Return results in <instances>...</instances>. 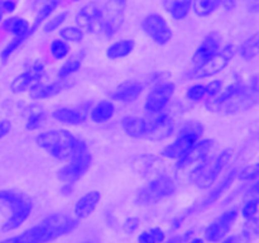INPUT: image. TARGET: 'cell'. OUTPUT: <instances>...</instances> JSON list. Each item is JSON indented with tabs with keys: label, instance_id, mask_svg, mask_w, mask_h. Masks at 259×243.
Listing matches in <instances>:
<instances>
[{
	"label": "cell",
	"instance_id": "cell-34",
	"mask_svg": "<svg viewBox=\"0 0 259 243\" xmlns=\"http://www.w3.org/2000/svg\"><path fill=\"white\" fill-rule=\"evenodd\" d=\"M27 38L28 37H14L13 38V39L10 40L7 46H5L4 50L2 51V53H0V58H2L3 62H7V61L9 60L10 56H12L13 53H14L15 51H17L18 48H19L20 46L25 42V39H27Z\"/></svg>",
	"mask_w": 259,
	"mask_h": 243
},
{
	"label": "cell",
	"instance_id": "cell-24",
	"mask_svg": "<svg viewBox=\"0 0 259 243\" xmlns=\"http://www.w3.org/2000/svg\"><path fill=\"white\" fill-rule=\"evenodd\" d=\"M143 91V86L139 83H124L113 94V99L123 103H132L137 100Z\"/></svg>",
	"mask_w": 259,
	"mask_h": 243
},
{
	"label": "cell",
	"instance_id": "cell-14",
	"mask_svg": "<svg viewBox=\"0 0 259 243\" xmlns=\"http://www.w3.org/2000/svg\"><path fill=\"white\" fill-rule=\"evenodd\" d=\"M43 75H45V65L39 60L35 61L27 71L18 75L12 81V84H10V90L15 94L23 93V91L28 90L33 84L39 83L42 80Z\"/></svg>",
	"mask_w": 259,
	"mask_h": 243
},
{
	"label": "cell",
	"instance_id": "cell-4",
	"mask_svg": "<svg viewBox=\"0 0 259 243\" xmlns=\"http://www.w3.org/2000/svg\"><path fill=\"white\" fill-rule=\"evenodd\" d=\"M37 144L40 148L57 159H68L72 157L77 139L66 129H51L38 134Z\"/></svg>",
	"mask_w": 259,
	"mask_h": 243
},
{
	"label": "cell",
	"instance_id": "cell-54",
	"mask_svg": "<svg viewBox=\"0 0 259 243\" xmlns=\"http://www.w3.org/2000/svg\"><path fill=\"white\" fill-rule=\"evenodd\" d=\"M73 2H78V0H73Z\"/></svg>",
	"mask_w": 259,
	"mask_h": 243
},
{
	"label": "cell",
	"instance_id": "cell-19",
	"mask_svg": "<svg viewBox=\"0 0 259 243\" xmlns=\"http://www.w3.org/2000/svg\"><path fill=\"white\" fill-rule=\"evenodd\" d=\"M237 174H238L237 170L233 169L232 171H230L229 174H228L227 176H225L224 179H223L222 181H220L219 184H218L217 186H215L214 189H212L211 191L206 195V196H205V199L200 202L199 209H206V208L211 207L212 204H215V202H217L218 200H219L220 197L224 195V192L227 191L230 186H232V184L234 182L235 177H237Z\"/></svg>",
	"mask_w": 259,
	"mask_h": 243
},
{
	"label": "cell",
	"instance_id": "cell-51",
	"mask_svg": "<svg viewBox=\"0 0 259 243\" xmlns=\"http://www.w3.org/2000/svg\"><path fill=\"white\" fill-rule=\"evenodd\" d=\"M187 243H204V239H201V238H194V239H190Z\"/></svg>",
	"mask_w": 259,
	"mask_h": 243
},
{
	"label": "cell",
	"instance_id": "cell-40",
	"mask_svg": "<svg viewBox=\"0 0 259 243\" xmlns=\"http://www.w3.org/2000/svg\"><path fill=\"white\" fill-rule=\"evenodd\" d=\"M259 210V199L257 197H252V199L248 200L244 204L242 209V215L245 218V219H249V218H253L257 215Z\"/></svg>",
	"mask_w": 259,
	"mask_h": 243
},
{
	"label": "cell",
	"instance_id": "cell-46",
	"mask_svg": "<svg viewBox=\"0 0 259 243\" xmlns=\"http://www.w3.org/2000/svg\"><path fill=\"white\" fill-rule=\"evenodd\" d=\"M12 131V123L9 120H0V139L4 138Z\"/></svg>",
	"mask_w": 259,
	"mask_h": 243
},
{
	"label": "cell",
	"instance_id": "cell-5",
	"mask_svg": "<svg viewBox=\"0 0 259 243\" xmlns=\"http://www.w3.org/2000/svg\"><path fill=\"white\" fill-rule=\"evenodd\" d=\"M230 158H232L230 149H224L217 156H207L192 172V180L195 185L199 189H209L211 185H214V182H217L218 177L220 176Z\"/></svg>",
	"mask_w": 259,
	"mask_h": 243
},
{
	"label": "cell",
	"instance_id": "cell-53",
	"mask_svg": "<svg viewBox=\"0 0 259 243\" xmlns=\"http://www.w3.org/2000/svg\"><path fill=\"white\" fill-rule=\"evenodd\" d=\"M83 243H94V242H83Z\"/></svg>",
	"mask_w": 259,
	"mask_h": 243
},
{
	"label": "cell",
	"instance_id": "cell-21",
	"mask_svg": "<svg viewBox=\"0 0 259 243\" xmlns=\"http://www.w3.org/2000/svg\"><path fill=\"white\" fill-rule=\"evenodd\" d=\"M121 127L129 137L143 138L147 136L148 119L139 118V116H125L121 120Z\"/></svg>",
	"mask_w": 259,
	"mask_h": 243
},
{
	"label": "cell",
	"instance_id": "cell-23",
	"mask_svg": "<svg viewBox=\"0 0 259 243\" xmlns=\"http://www.w3.org/2000/svg\"><path fill=\"white\" fill-rule=\"evenodd\" d=\"M3 28L5 32L10 33L14 37H29L32 33L29 23L24 18L20 17H10L5 19L3 23Z\"/></svg>",
	"mask_w": 259,
	"mask_h": 243
},
{
	"label": "cell",
	"instance_id": "cell-48",
	"mask_svg": "<svg viewBox=\"0 0 259 243\" xmlns=\"http://www.w3.org/2000/svg\"><path fill=\"white\" fill-rule=\"evenodd\" d=\"M249 194L253 195V196H259V179L253 184V186L250 187Z\"/></svg>",
	"mask_w": 259,
	"mask_h": 243
},
{
	"label": "cell",
	"instance_id": "cell-52",
	"mask_svg": "<svg viewBox=\"0 0 259 243\" xmlns=\"http://www.w3.org/2000/svg\"><path fill=\"white\" fill-rule=\"evenodd\" d=\"M3 15H4V10L2 8V3H0V20L3 19Z\"/></svg>",
	"mask_w": 259,
	"mask_h": 243
},
{
	"label": "cell",
	"instance_id": "cell-35",
	"mask_svg": "<svg viewBox=\"0 0 259 243\" xmlns=\"http://www.w3.org/2000/svg\"><path fill=\"white\" fill-rule=\"evenodd\" d=\"M81 67V60L80 58H71V60L66 61L62 66H61L60 71H58V76L61 78H65L71 76L72 73L77 72Z\"/></svg>",
	"mask_w": 259,
	"mask_h": 243
},
{
	"label": "cell",
	"instance_id": "cell-30",
	"mask_svg": "<svg viewBox=\"0 0 259 243\" xmlns=\"http://www.w3.org/2000/svg\"><path fill=\"white\" fill-rule=\"evenodd\" d=\"M239 53L245 61H250L259 55V33L250 35L239 47Z\"/></svg>",
	"mask_w": 259,
	"mask_h": 243
},
{
	"label": "cell",
	"instance_id": "cell-26",
	"mask_svg": "<svg viewBox=\"0 0 259 243\" xmlns=\"http://www.w3.org/2000/svg\"><path fill=\"white\" fill-rule=\"evenodd\" d=\"M136 43L133 39H121L118 42H114L106 50V57L110 60H120L126 57L134 51Z\"/></svg>",
	"mask_w": 259,
	"mask_h": 243
},
{
	"label": "cell",
	"instance_id": "cell-10",
	"mask_svg": "<svg viewBox=\"0 0 259 243\" xmlns=\"http://www.w3.org/2000/svg\"><path fill=\"white\" fill-rule=\"evenodd\" d=\"M238 218V209H229L227 212L223 213L219 218L214 220L212 223H210L206 228H205V239L207 242L211 243H218L222 242L225 237L228 235V233L230 232V229L234 225L235 220Z\"/></svg>",
	"mask_w": 259,
	"mask_h": 243
},
{
	"label": "cell",
	"instance_id": "cell-11",
	"mask_svg": "<svg viewBox=\"0 0 259 243\" xmlns=\"http://www.w3.org/2000/svg\"><path fill=\"white\" fill-rule=\"evenodd\" d=\"M77 27L83 33L95 34L101 33L104 23V12L95 4H88L78 10L76 15Z\"/></svg>",
	"mask_w": 259,
	"mask_h": 243
},
{
	"label": "cell",
	"instance_id": "cell-32",
	"mask_svg": "<svg viewBox=\"0 0 259 243\" xmlns=\"http://www.w3.org/2000/svg\"><path fill=\"white\" fill-rule=\"evenodd\" d=\"M50 52L55 60H63L70 53V46L63 39H53L50 46Z\"/></svg>",
	"mask_w": 259,
	"mask_h": 243
},
{
	"label": "cell",
	"instance_id": "cell-22",
	"mask_svg": "<svg viewBox=\"0 0 259 243\" xmlns=\"http://www.w3.org/2000/svg\"><path fill=\"white\" fill-rule=\"evenodd\" d=\"M194 0H163V8L174 19L182 20L187 18Z\"/></svg>",
	"mask_w": 259,
	"mask_h": 243
},
{
	"label": "cell",
	"instance_id": "cell-13",
	"mask_svg": "<svg viewBox=\"0 0 259 243\" xmlns=\"http://www.w3.org/2000/svg\"><path fill=\"white\" fill-rule=\"evenodd\" d=\"M175 93V84L162 83L154 86L146 99V110L151 114H159L167 106Z\"/></svg>",
	"mask_w": 259,
	"mask_h": 243
},
{
	"label": "cell",
	"instance_id": "cell-38",
	"mask_svg": "<svg viewBox=\"0 0 259 243\" xmlns=\"http://www.w3.org/2000/svg\"><path fill=\"white\" fill-rule=\"evenodd\" d=\"M243 233L250 239L253 238H259V219L257 217H253L247 219L244 228H243Z\"/></svg>",
	"mask_w": 259,
	"mask_h": 243
},
{
	"label": "cell",
	"instance_id": "cell-20",
	"mask_svg": "<svg viewBox=\"0 0 259 243\" xmlns=\"http://www.w3.org/2000/svg\"><path fill=\"white\" fill-rule=\"evenodd\" d=\"M63 85L62 83H51V84H43V83H35L29 88L30 98L34 100H42V99H50L53 96L58 95L62 93Z\"/></svg>",
	"mask_w": 259,
	"mask_h": 243
},
{
	"label": "cell",
	"instance_id": "cell-18",
	"mask_svg": "<svg viewBox=\"0 0 259 243\" xmlns=\"http://www.w3.org/2000/svg\"><path fill=\"white\" fill-rule=\"evenodd\" d=\"M101 199V194L98 190H93V191L86 192L83 196H81L75 204V212L76 219H85L89 215L93 214L94 210L99 205Z\"/></svg>",
	"mask_w": 259,
	"mask_h": 243
},
{
	"label": "cell",
	"instance_id": "cell-1",
	"mask_svg": "<svg viewBox=\"0 0 259 243\" xmlns=\"http://www.w3.org/2000/svg\"><path fill=\"white\" fill-rule=\"evenodd\" d=\"M77 219L66 213H53L25 232L15 235V243H50L77 227Z\"/></svg>",
	"mask_w": 259,
	"mask_h": 243
},
{
	"label": "cell",
	"instance_id": "cell-2",
	"mask_svg": "<svg viewBox=\"0 0 259 243\" xmlns=\"http://www.w3.org/2000/svg\"><path fill=\"white\" fill-rule=\"evenodd\" d=\"M259 88L253 83L250 86H245L242 81L233 83L219 95L212 98L207 103V109L211 111H238L247 108L252 100L257 98Z\"/></svg>",
	"mask_w": 259,
	"mask_h": 243
},
{
	"label": "cell",
	"instance_id": "cell-49",
	"mask_svg": "<svg viewBox=\"0 0 259 243\" xmlns=\"http://www.w3.org/2000/svg\"><path fill=\"white\" fill-rule=\"evenodd\" d=\"M72 190H73V184H71V182H66L65 186L62 187V192L65 195L71 194V192H72Z\"/></svg>",
	"mask_w": 259,
	"mask_h": 243
},
{
	"label": "cell",
	"instance_id": "cell-29",
	"mask_svg": "<svg viewBox=\"0 0 259 243\" xmlns=\"http://www.w3.org/2000/svg\"><path fill=\"white\" fill-rule=\"evenodd\" d=\"M223 3H224V0H194L192 8H194V12L196 13V15L205 18L214 14L222 7Z\"/></svg>",
	"mask_w": 259,
	"mask_h": 243
},
{
	"label": "cell",
	"instance_id": "cell-27",
	"mask_svg": "<svg viewBox=\"0 0 259 243\" xmlns=\"http://www.w3.org/2000/svg\"><path fill=\"white\" fill-rule=\"evenodd\" d=\"M114 113H115V106H114V104L109 100H103L99 101L94 106L93 110H91L90 118L95 123H105V122L110 120L113 118Z\"/></svg>",
	"mask_w": 259,
	"mask_h": 243
},
{
	"label": "cell",
	"instance_id": "cell-8",
	"mask_svg": "<svg viewBox=\"0 0 259 243\" xmlns=\"http://www.w3.org/2000/svg\"><path fill=\"white\" fill-rule=\"evenodd\" d=\"M235 55V47L232 43H228L224 47L220 48L214 56L205 61L204 63L199 66H195L190 71L189 76L191 78H206L210 76H214L217 73L222 72L227 66L229 65L232 58Z\"/></svg>",
	"mask_w": 259,
	"mask_h": 243
},
{
	"label": "cell",
	"instance_id": "cell-28",
	"mask_svg": "<svg viewBox=\"0 0 259 243\" xmlns=\"http://www.w3.org/2000/svg\"><path fill=\"white\" fill-rule=\"evenodd\" d=\"M60 4H61V0H46V2L40 5V8L38 9L37 14H35L33 25L30 27L32 28V33L34 32V30L37 29V28L39 27L43 22H46V20H47L48 18L52 15V13L57 9L58 5Z\"/></svg>",
	"mask_w": 259,
	"mask_h": 243
},
{
	"label": "cell",
	"instance_id": "cell-33",
	"mask_svg": "<svg viewBox=\"0 0 259 243\" xmlns=\"http://www.w3.org/2000/svg\"><path fill=\"white\" fill-rule=\"evenodd\" d=\"M83 34L85 33L78 27H65L60 30L61 38L63 40H66V42H81L83 39Z\"/></svg>",
	"mask_w": 259,
	"mask_h": 243
},
{
	"label": "cell",
	"instance_id": "cell-3",
	"mask_svg": "<svg viewBox=\"0 0 259 243\" xmlns=\"http://www.w3.org/2000/svg\"><path fill=\"white\" fill-rule=\"evenodd\" d=\"M0 209L9 212V217L5 220L3 229L10 232L18 229L29 218L33 202L24 192L4 189L0 190Z\"/></svg>",
	"mask_w": 259,
	"mask_h": 243
},
{
	"label": "cell",
	"instance_id": "cell-16",
	"mask_svg": "<svg viewBox=\"0 0 259 243\" xmlns=\"http://www.w3.org/2000/svg\"><path fill=\"white\" fill-rule=\"evenodd\" d=\"M220 45H222V35L218 32H211L205 35V38L197 46L194 55H192L191 61L194 67L201 65L205 61L209 60L211 56H214L220 50Z\"/></svg>",
	"mask_w": 259,
	"mask_h": 243
},
{
	"label": "cell",
	"instance_id": "cell-7",
	"mask_svg": "<svg viewBox=\"0 0 259 243\" xmlns=\"http://www.w3.org/2000/svg\"><path fill=\"white\" fill-rule=\"evenodd\" d=\"M176 192V184L168 175H161L142 187L136 196V204L149 207Z\"/></svg>",
	"mask_w": 259,
	"mask_h": 243
},
{
	"label": "cell",
	"instance_id": "cell-44",
	"mask_svg": "<svg viewBox=\"0 0 259 243\" xmlns=\"http://www.w3.org/2000/svg\"><path fill=\"white\" fill-rule=\"evenodd\" d=\"M194 233H195L194 229L186 230V232L182 233V234L175 235V237H172L171 239L167 240V242H164V243H187L192 238Z\"/></svg>",
	"mask_w": 259,
	"mask_h": 243
},
{
	"label": "cell",
	"instance_id": "cell-15",
	"mask_svg": "<svg viewBox=\"0 0 259 243\" xmlns=\"http://www.w3.org/2000/svg\"><path fill=\"white\" fill-rule=\"evenodd\" d=\"M175 129V122L168 114H162L148 119V128H147L146 138L151 141H162L168 138Z\"/></svg>",
	"mask_w": 259,
	"mask_h": 243
},
{
	"label": "cell",
	"instance_id": "cell-36",
	"mask_svg": "<svg viewBox=\"0 0 259 243\" xmlns=\"http://www.w3.org/2000/svg\"><path fill=\"white\" fill-rule=\"evenodd\" d=\"M237 177L240 181H253L259 179V164L249 165L244 167L237 174Z\"/></svg>",
	"mask_w": 259,
	"mask_h": 243
},
{
	"label": "cell",
	"instance_id": "cell-37",
	"mask_svg": "<svg viewBox=\"0 0 259 243\" xmlns=\"http://www.w3.org/2000/svg\"><path fill=\"white\" fill-rule=\"evenodd\" d=\"M66 18H67V12L60 13V14H57L56 17L51 18V19H48L47 22H46V24L43 25V30H45L46 33L55 32L56 29H58V28L63 24Z\"/></svg>",
	"mask_w": 259,
	"mask_h": 243
},
{
	"label": "cell",
	"instance_id": "cell-6",
	"mask_svg": "<svg viewBox=\"0 0 259 243\" xmlns=\"http://www.w3.org/2000/svg\"><path fill=\"white\" fill-rule=\"evenodd\" d=\"M204 132L205 127L200 122H191V123L185 124L180 131L177 138L172 143H169L162 153L167 158H181L186 152H189L201 139Z\"/></svg>",
	"mask_w": 259,
	"mask_h": 243
},
{
	"label": "cell",
	"instance_id": "cell-43",
	"mask_svg": "<svg viewBox=\"0 0 259 243\" xmlns=\"http://www.w3.org/2000/svg\"><path fill=\"white\" fill-rule=\"evenodd\" d=\"M141 224V220L137 217H131L125 220V223L123 224V230L126 234H133L134 232H137V229L139 228Z\"/></svg>",
	"mask_w": 259,
	"mask_h": 243
},
{
	"label": "cell",
	"instance_id": "cell-45",
	"mask_svg": "<svg viewBox=\"0 0 259 243\" xmlns=\"http://www.w3.org/2000/svg\"><path fill=\"white\" fill-rule=\"evenodd\" d=\"M250 238L247 237L244 233H240V234H234L229 235V237H225L224 239L222 240V243H250Z\"/></svg>",
	"mask_w": 259,
	"mask_h": 243
},
{
	"label": "cell",
	"instance_id": "cell-17",
	"mask_svg": "<svg viewBox=\"0 0 259 243\" xmlns=\"http://www.w3.org/2000/svg\"><path fill=\"white\" fill-rule=\"evenodd\" d=\"M212 147H214V139H200L189 152H186L181 158H179L176 167L185 169L194 164H200L209 156Z\"/></svg>",
	"mask_w": 259,
	"mask_h": 243
},
{
	"label": "cell",
	"instance_id": "cell-25",
	"mask_svg": "<svg viewBox=\"0 0 259 243\" xmlns=\"http://www.w3.org/2000/svg\"><path fill=\"white\" fill-rule=\"evenodd\" d=\"M52 116L57 122L67 126H77L85 122L86 115L83 111L72 108H60L52 113Z\"/></svg>",
	"mask_w": 259,
	"mask_h": 243
},
{
	"label": "cell",
	"instance_id": "cell-9",
	"mask_svg": "<svg viewBox=\"0 0 259 243\" xmlns=\"http://www.w3.org/2000/svg\"><path fill=\"white\" fill-rule=\"evenodd\" d=\"M143 32L159 46H164L172 39V29L168 22L159 14H149L142 20Z\"/></svg>",
	"mask_w": 259,
	"mask_h": 243
},
{
	"label": "cell",
	"instance_id": "cell-31",
	"mask_svg": "<svg viewBox=\"0 0 259 243\" xmlns=\"http://www.w3.org/2000/svg\"><path fill=\"white\" fill-rule=\"evenodd\" d=\"M166 233L158 227L151 228L138 235V243H163Z\"/></svg>",
	"mask_w": 259,
	"mask_h": 243
},
{
	"label": "cell",
	"instance_id": "cell-55",
	"mask_svg": "<svg viewBox=\"0 0 259 243\" xmlns=\"http://www.w3.org/2000/svg\"><path fill=\"white\" fill-rule=\"evenodd\" d=\"M121 2H126V0H121Z\"/></svg>",
	"mask_w": 259,
	"mask_h": 243
},
{
	"label": "cell",
	"instance_id": "cell-39",
	"mask_svg": "<svg viewBox=\"0 0 259 243\" xmlns=\"http://www.w3.org/2000/svg\"><path fill=\"white\" fill-rule=\"evenodd\" d=\"M186 95L191 101H200L206 96V88L202 84H195L189 88Z\"/></svg>",
	"mask_w": 259,
	"mask_h": 243
},
{
	"label": "cell",
	"instance_id": "cell-47",
	"mask_svg": "<svg viewBox=\"0 0 259 243\" xmlns=\"http://www.w3.org/2000/svg\"><path fill=\"white\" fill-rule=\"evenodd\" d=\"M2 8L4 10V13H13L17 9V2L15 0H3Z\"/></svg>",
	"mask_w": 259,
	"mask_h": 243
},
{
	"label": "cell",
	"instance_id": "cell-12",
	"mask_svg": "<svg viewBox=\"0 0 259 243\" xmlns=\"http://www.w3.org/2000/svg\"><path fill=\"white\" fill-rule=\"evenodd\" d=\"M93 164V157L89 152L76 156L71 158L68 164H66L62 169L58 171V179L63 182H71L73 184L75 181L80 180L86 172L90 169Z\"/></svg>",
	"mask_w": 259,
	"mask_h": 243
},
{
	"label": "cell",
	"instance_id": "cell-50",
	"mask_svg": "<svg viewBox=\"0 0 259 243\" xmlns=\"http://www.w3.org/2000/svg\"><path fill=\"white\" fill-rule=\"evenodd\" d=\"M0 243H15V235L14 237H10V238H7V239L2 240Z\"/></svg>",
	"mask_w": 259,
	"mask_h": 243
},
{
	"label": "cell",
	"instance_id": "cell-41",
	"mask_svg": "<svg viewBox=\"0 0 259 243\" xmlns=\"http://www.w3.org/2000/svg\"><path fill=\"white\" fill-rule=\"evenodd\" d=\"M43 120H45V113L37 110L34 111V113L29 114L25 127H27V129H29V131H35V129H38L42 126Z\"/></svg>",
	"mask_w": 259,
	"mask_h": 243
},
{
	"label": "cell",
	"instance_id": "cell-42",
	"mask_svg": "<svg viewBox=\"0 0 259 243\" xmlns=\"http://www.w3.org/2000/svg\"><path fill=\"white\" fill-rule=\"evenodd\" d=\"M206 88V96H210V98H215L217 95H219L220 91L223 89V84L220 80H212L210 81L209 84L205 85Z\"/></svg>",
	"mask_w": 259,
	"mask_h": 243
}]
</instances>
